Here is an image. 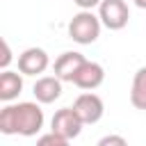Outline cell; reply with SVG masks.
<instances>
[{
	"mask_svg": "<svg viewBox=\"0 0 146 146\" xmlns=\"http://www.w3.org/2000/svg\"><path fill=\"white\" fill-rule=\"evenodd\" d=\"M41 128H43V110L36 103L7 105L0 112V132L2 135L34 137Z\"/></svg>",
	"mask_w": 146,
	"mask_h": 146,
	"instance_id": "6da1fadb",
	"label": "cell"
},
{
	"mask_svg": "<svg viewBox=\"0 0 146 146\" xmlns=\"http://www.w3.org/2000/svg\"><path fill=\"white\" fill-rule=\"evenodd\" d=\"M100 18L94 16L89 9H82L80 14H75L68 23V36L75 41V43H82V46H89L94 43L98 36H100Z\"/></svg>",
	"mask_w": 146,
	"mask_h": 146,
	"instance_id": "7a4b0ae2",
	"label": "cell"
},
{
	"mask_svg": "<svg viewBox=\"0 0 146 146\" xmlns=\"http://www.w3.org/2000/svg\"><path fill=\"white\" fill-rule=\"evenodd\" d=\"M98 18L107 30H123L128 25L130 11L123 0H103L98 5Z\"/></svg>",
	"mask_w": 146,
	"mask_h": 146,
	"instance_id": "3957f363",
	"label": "cell"
},
{
	"mask_svg": "<svg viewBox=\"0 0 146 146\" xmlns=\"http://www.w3.org/2000/svg\"><path fill=\"white\" fill-rule=\"evenodd\" d=\"M82 119L75 114V110L73 107H62V110H57L55 112V116H52V121H50V132H55V135H59V137H64V139H73V137H78L80 135V130H82Z\"/></svg>",
	"mask_w": 146,
	"mask_h": 146,
	"instance_id": "277c9868",
	"label": "cell"
},
{
	"mask_svg": "<svg viewBox=\"0 0 146 146\" xmlns=\"http://www.w3.org/2000/svg\"><path fill=\"white\" fill-rule=\"evenodd\" d=\"M73 110L75 114L82 119V123H98L103 119V112H105V105L100 100V96L87 91V94H80L73 103Z\"/></svg>",
	"mask_w": 146,
	"mask_h": 146,
	"instance_id": "5b68a950",
	"label": "cell"
},
{
	"mask_svg": "<svg viewBox=\"0 0 146 146\" xmlns=\"http://www.w3.org/2000/svg\"><path fill=\"white\" fill-rule=\"evenodd\" d=\"M50 59L43 48H27L18 55V71L23 75H39L48 68Z\"/></svg>",
	"mask_w": 146,
	"mask_h": 146,
	"instance_id": "8992f818",
	"label": "cell"
},
{
	"mask_svg": "<svg viewBox=\"0 0 146 146\" xmlns=\"http://www.w3.org/2000/svg\"><path fill=\"white\" fill-rule=\"evenodd\" d=\"M84 55L82 52H75V50H68V52H62L55 62V75L62 80V82H73L75 73L82 68L84 64Z\"/></svg>",
	"mask_w": 146,
	"mask_h": 146,
	"instance_id": "52a82bcc",
	"label": "cell"
},
{
	"mask_svg": "<svg viewBox=\"0 0 146 146\" xmlns=\"http://www.w3.org/2000/svg\"><path fill=\"white\" fill-rule=\"evenodd\" d=\"M103 80H105V71H103V66H100V64H96V62H84V64H82V68L75 73L73 84H75V87H80V89L94 91L96 87H100V84H103Z\"/></svg>",
	"mask_w": 146,
	"mask_h": 146,
	"instance_id": "ba28073f",
	"label": "cell"
},
{
	"mask_svg": "<svg viewBox=\"0 0 146 146\" xmlns=\"http://www.w3.org/2000/svg\"><path fill=\"white\" fill-rule=\"evenodd\" d=\"M34 98L39 103H55L59 96H62V80L57 75H43L34 82Z\"/></svg>",
	"mask_w": 146,
	"mask_h": 146,
	"instance_id": "9c48e42d",
	"label": "cell"
},
{
	"mask_svg": "<svg viewBox=\"0 0 146 146\" xmlns=\"http://www.w3.org/2000/svg\"><path fill=\"white\" fill-rule=\"evenodd\" d=\"M23 91V78L14 71H2L0 73V100L9 103Z\"/></svg>",
	"mask_w": 146,
	"mask_h": 146,
	"instance_id": "30bf717a",
	"label": "cell"
},
{
	"mask_svg": "<svg viewBox=\"0 0 146 146\" xmlns=\"http://www.w3.org/2000/svg\"><path fill=\"white\" fill-rule=\"evenodd\" d=\"M130 103H132V107L146 112V66H141V68L135 73V78H132Z\"/></svg>",
	"mask_w": 146,
	"mask_h": 146,
	"instance_id": "8fae6325",
	"label": "cell"
},
{
	"mask_svg": "<svg viewBox=\"0 0 146 146\" xmlns=\"http://www.w3.org/2000/svg\"><path fill=\"white\" fill-rule=\"evenodd\" d=\"M36 146H68V139H64L55 132H48V135H41L36 139Z\"/></svg>",
	"mask_w": 146,
	"mask_h": 146,
	"instance_id": "7c38bea8",
	"label": "cell"
},
{
	"mask_svg": "<svg viewBox=\"0 0 146 146\" xmlns=\"http://www.w3.org/2000/svg\"><path fill=\"white\" fill-rule=\"evenodd\" d=\"M96 146H128V141L121 135H105L103 139H98Z\"/></svg>",
	"mask_w": 146,
	"mask_h": 146,
	"instance_id": "4fadbf2b",
	"label": "cell"
},
{
	"mask_svg": "<svg viewBox=\"0 0 146 146\" xmlns=\"http://www.w3.org/2000/svg\"><path fill=\"white\" fill-rule=\"evenodd\" d=\"M9 62H11V50H9V43H7V41H2V57H0V68H2V71H7Z\"/></svg>",
	"mask_w": 146,
	"mask_h": 146,
	"instance_id": "5bb4252c",
	"label": "cell"
},
{
	"mask_svg": "<svg viewBox=\"0 0 146 146\" xmlns=\"http://www.w3.org/2000/svg\"><path fill=\"white\" fill-rule=\"evenodd\" d=\"M73 2H75L80 9H89V11H91V9H94V7H98L103 0H73Z\"/></svg>",
	"mask_w": 146,
	"mask_h": 146,
	"instance_id": "9a60e30c",
	"label": "cell"
},
{
	"mask_svg": "<svg viewBox=\"0 0 146 146\" xmlns=\"http://www.w3.org/2000/svg\"><path fill=\"white\" fill-rule=\"evenodd\" d=\"M135 5H137L139 9H146V0H135Z\"/></svg>",
	"mask_w": 146,
	"mask_h": 146,
	"instance_id": "2e32d148",
	"label": "cell"
}]
</instances>
